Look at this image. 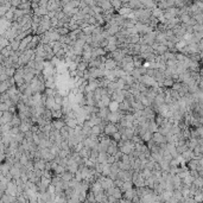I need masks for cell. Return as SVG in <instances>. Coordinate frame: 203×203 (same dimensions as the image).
Masks as SVG:
<instances>
[{"mask_svg": "<svg viewBox=\"0 0 203 203\" xmlns=\"http://www.w3.org/2000/svg\"><path fill=\"white\" fill-rule=\"evenodd\" d=\"M108 109L110 110V113L119 112V109H120V103L117 102V101H113V100H112V102L109 103V106H108Z\"/></svg>", "mask_w": 203, "mask_h": 203, "instance_id": "ba28073f", "label": "cell"}, {"mask_svg": "<svg viewBox=\"0 0 203 203\" xmlns=\"http://www.w3.org/2000/svg\"><path fill=\"white\" fill-rule=\"evenodd\" d=\"M66 123H67L66 121H63V120L58 119V120H55V121L52 122V127H54L55 130H57V131H61L62 128H64V127H66Z\"/></svg>", "mask_w": 203, "mask_h": 203, "instance_id": "5b68a950", "label": "cell"}, {"mask_svg": "<svg viewBox=\"0 0 203 203\" xmlns=\"http://www.w3.org/2000/svg\"><path fill=\"white\" fill-rule=\"evenodd\" d=\"M135 196H138V194H137V188L123 192V197H122V198H125V200H127V201H133V198H134Z\"/></svg>", "mask_w": 203, "mask_h": 203, "instance_id": "7a4b0ae2", "label": "cell"}, {"mask_svg": "<svg viewBox=\"0 0 203 203\" xmlns=\"http://www.w3.org/2000/svg\"><path fill=\"white\" fill-rule=\"evenodd\" d=\"M112 138H113V140L114 141H117V143H119V141H121V138H122V134L118 131L117 133H114V134L112 135Z\"/></svg>", "mask_w": 203, "mask_h": 203, "instance_id": "4fadbf2b", "label": "cell"}, {"mask_svg": "<svg viewBox=\"0 0 203 203\" xmlns=\"http://www.w3.org/2000/svg\"><path fill=\"white\" fill-rule=\"evenodd\" d=\"M88 67H89L88 63L84 62V61H82L81 63H79V66H77V70H79V71H82V73H84V71H87V68Z\"/></svg>", "mask_w": 203, "mask_h": 203, "instance_id": "7c38bea8", "label": "cell"}, {"mask_svg": "<svg viewBox=\"0 0 203 203\" xmlns=\"http://www.w3.org/2000/svg\"><path fill=\"white\" fill-rule=\"evenodd\" d=\"M174 84H175V81H174L172 79H165V81L163 83V86H165V87H171V88H172Z\"/></svg>", "mask_w": 203, "mask_h": 203, "instance_id": "5bb4252c", "label": "cell"}, {"mask_svg": "<svg viewBox=\"0 0 203 203\" xmlns=\"http://www.w3.org/2000/svg\"><path fill=\"white\" fill-rule=\"evenodd\" d=\"M109 114H110V110L108 109V107H106V108H100L99 112H97V117H99L100 119H102V120H105V119L107 120Z\"/></svg>", "mask_w": 203, "mask_h": 203, "instance_id": "3957f363", "label": "cell"}, {"mask_svg": "<svg viewBox=\"0 0 203 203\" xmlns=\"http://www.w3.org/2000/svg\"><path fill=\"white\" fill-rule=\"evenodd\" d=\"M97 6H100L105 12L108 11V10H112V4L109 1H97Z\"/></svg>", "mask_w": 203, "mask_h": 203, "instance_id": "52a82bcc", "label": "cell"}, {"mask_svg": "<svg viewBox=\"0 0 203 203\" xmlns=\"http://www.w3.org/2000/svg\"><path fill=\"white\" fill-rule=\"evenodd\" d=\"M110 4H112V6L114 7V10H117V8H119V7L121 6V5H123L122 2H119V1H112Z\"/></svg>", "mask_w": 203, "mask_h": 203, "instance_id": "9a60e30c", "label": "cell"}, {"mask_svg": "<svg viewBox=\"0 0 203 203\" xmlns=\"http://www.w3.org/2000/svg\"><path fill=\"white\" fill-rule=\"evenodd\" d=\"M109 158V154L107 152H100V154H99V158H97V163H100V164H105V163H107Z\"/></svg>", "mask_w": 203, "mask_h": 203, "instance_id": "9c48e42d", "label": "cell"}, {"mask_svg": "<svg viewBox=\"0 0 203 203\" xmlns=\"http://www.w3.org/2000/svg\"><path fill=\"white\" fill-rule=\"evenodd\" d=\"M103 132H105V134L107 135V137L108 135H113L114 133L118 132V127H117L115 123H107L106 127H105V130H103Z\"/></svg>", "mask_w": 203, "mask_h": 203, "instance_id": "6da1fadb", "label": "cell"}, {"mask_svg": "<svg viewBox=\"0 0 203 203\" xmlns=\"http://www.w3.org/2000/svg\"><path fill=\"white\" fill-rule=\"evenodd\" d=\"M163 15H164V10H162V8H153L152 10V17L158 19V18H161Z\"/></svg>", "mask_w": 203, "mask_h": 203, "instance_id": "8fae6325", "label": "cell"}, {"mask_svg": "<svg viewBox=\"0 0 203 203\" xmlns=\"http://www.w3.org/2000/svg\"><path fill=\"white\" fill-rule=\"evenodd\" d=\"M66 122H67L68 127H69V128H73V130H75V128L79 126V121H77V119H67Z\"/></svg>", "mask_w": 203, "mask_h": 203, "instance_id": "30bf717a", "label": "cell"}, {"mask_svg": "<svg viewBox=\"0 0 203 203\" xmlns=\"http://www.w3.org/2000/svg\"><path fill=\"white\" fill-rule=\"evenodd\" d=\"M59 177L62 178V181H63V182H71V181L75 178V175H74V174H71L70 171H68L67 170V171H66L62 176H59Z\"/></svg>", "mask_w": 203, "mask_h": 203, "instance_id": "8992f818", "label": "cell"}, {"mask_svg": "<svg viewBox=\"0 0 203 203\" xmlns=\"http://www.w3.org/2000/svg\"><path fill=\"white\" fill-rule=\"evenodd\" d=\"M118 66V62L114 61L113 58H108L105 63V67H106V70H115V68Z\"/></svg>", "mask_w": 203, "mask_h": 203, "instance_id": "277c9868", "label": "cell"}]
</instances>
